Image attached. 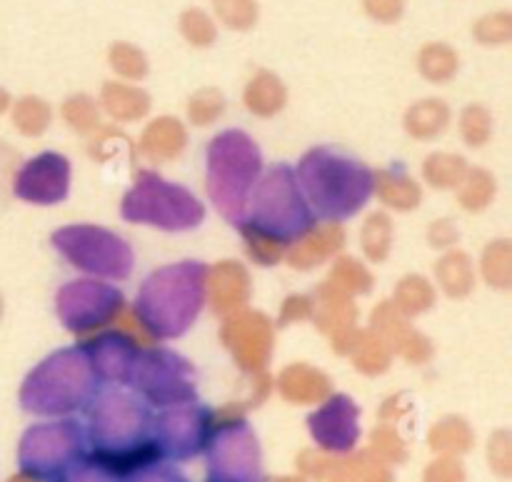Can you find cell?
<instances>
[{
  "label": "cell",
  "mask_w": 512,
  "mask_h": 482,
  "mask_svg": "<svg viewBox=\"0 0 512 482\" xmlns=\"http://www.w3.org/2000/svg\"><path fill=\"white\" fill-rule=\"evenodd\" d=\"M438 278L443 283L445 293L465 295L473 288V268H470V260L460 253L448 255L445 260H440Z\"/></svg>",
  "instance_id": "cell-28"
},
{
  "label": "cell",
  "mask_w": 512,
  "mask_h": 482,
  "mask_svg": "<svg viewBox=\"0 0 512 482\" xmlns=\"http://www.w3.org/2000/svg\"><path fill=\"white\" fill-rule=\"evenodd\" d=\"M365 10L380 23H393L403 15V0H365Z\"/></svg>",
  "instance_id": "cell-48"
},
{
  "label": "cell",
  "mask_w": 512,
  "mask_h": 482,
  "mask_svg": "<svg viewBox=\"0 0 512 482\" xmlns=\"http://www.w3.org/2000/svg\"><path fill=\"white\" fill-rule=\"evenodd\" d=\"M65 120H68L73 128L90 130L98 125V110H95L93 100L85 98V95H78V98L65 103Z\"/></svg>",
  "instance_id": "cell-40"
},
{
  "label": "cell",
  "mask_w": 512,
  "mask_h": 482,
  "mask_svg": "<svg viewBox=\"0 0 512 482\" xmlns=\"http://www.w3.org/2000/svg\"><path fill=\"white\" fill-rule=\"evenodd\" d=\"M373 453L378 455L380 463H400V460L405 458V448L403 443H400V438L393 433V430H385V428H380L378 433H375Z\"/></svg>",
  "instance_id": "cell-42"
},
{
  "label": "cell",
  "mask_w": 512,
  "mask_h": 482,
  "mask_svg": "<svg viewBox=\"0 0 512 482\" xmlns=\"http://www.w3.org/2000/svg\"><path fill=\"white\" fill-rule=\"evenodd\" d=\"M128 388H133L148 405L170 408L195 398L193 365L178 353L165 348L140 350L130 373Z\"/></svg>",
  "instance_id": "cell-9"
},
{
  "label": "cell",
  "mask_w": 512,
  "mask_h": 482,
  "mask_svg": "<svg viewBox=\"0 0 512 482\" xmlns=\"http://www.w3.org/2000/svg\"><path fill=\"white\" fill-rule=\"evenodd\" d=\"M210 482H260L255 435L240 418H228L208 438Z\"/></svg>",
  "instance_id": "cell-12"
},
{
  "label": "cell",
  "mask_w": 512,
  "mask_h": 482,
  "mask_svg": "<svg viewBox=\"0 0 512 482\" xmlns=\"http://www.w3.org/2000/svg\"><path fill=\"white\" fill-rule=\"evenodd\" d=\"M455 68H458V58L448 45H425L423 53H420V70L425 73V78L445 80L455 73Z\"/></svg>",
  "instance_id": "cell-30"
},
{
  "label": "cell",
  "mask_w": 512,
  "mask_h": 482,
  "mask_svg": "<svg viewBox=\"0 0 512 482\" xmlns=\"http://www.w3.org/2000/svg\"><path fill=\"white\" fill-rule=\"evenodd\" d=\"M473 445V430L460 418H445L430 430V448H435L443 455H455L470 450Z\"/></svg>",
  "instance_id": "cell-25"
},
{
  "label": "cell",
  "mask_w": 512,
  "mask_h": 482,
  "mask_svg": "<svg viewBox=\"0 0 512 482\" xmlns=\"http://www.w3.org/2000/svg\"><path fill=\"white\" fill-rule=\"evenodd\" d=\"M310 433L328 453L350 450L358 440V408L345 395H333L328 403L310 418Z\"/></svg>",
  "instance_id": "cell-17"
},
{
  "label": "cell",
  "mask_w": 512,
  "mask_h": 482,
  "mask_svg": "<svg viewBox=\"0 0 512 482\" xmlns=\"http://www.w3.org/2000/svg\"><path fill=\"white\" fill-rule=\"evenodd\" d=\"M65 482H115V475L113 470L95 460V463H83L70 470Z\"/></svg>",
  "instance_id": "cell-47"
},
{
  "label": "cell",
  "mask_w": 512,
  "mask_h": 482,
  "mask_svg": "<svg viewBox=\"0 0 512 482\" xmlns=\"http://www.w3.org/2000/svg\"><path fill=\"white\" fill-rule=\"evenodd\" d=\"M335 288L340 290H353V293H365L370 285V275L365 273L363 265L358 263V260H340L338 265H335Z\"/></svg>",
  "instance_id": "cell-38"
},
{
  "label": "cell",
  "mask_w": 512,
  "mask_h": 482,
  "mask_svg": "<svg viewBox=\"0 0 512 482\" xmlns=\"http://www.w3.org/2000/svg\"><path fill=\"white\" fill-rule=\"evenodd\" d=\"M445 123H448V108L440 100H425L408 113V130L418 138L443 133Z\"/></svg>",
  "instance_id": "cell-27"
},
{
  "label": "cell",
  "mask_w": 512,
  "mask_h": 482,
  "mask_svg": "<svg viewBox=\"0 0 512 482\" xmlns=\"http://www.w3.org/2000/svg\"><path fill=\"white\" fill-rule=\"evenodd\" d=\"M278 482H305V480H300V478H280Z\"/></svg>",
  "instance_id": "cell-51"
},
{
  "label": "cell",
  "mask_w": 512,
  "mask_h": 482,
  "mask_svg": "<svg viewBox=\"0 0 512 482\" xmlns=\"http://www.w3.org/2000/svg\"><path fill=\"white\" fill-rule=\"evenodd\" d=\"M235 225L243 233L253 260L273 265L283 258L285 248L308 235L318 220L300 190L295 170L278 163L260 173Z\"/></svg>",
  "instance_id": "cell-1"
},
{
  "label": "cell",
  "mask_w": 512,
  "mask_h": 482,
  "mask_svg": "<svg viewBox=\"0 0 512 482\" xmlns=\"http://www.w3.org/2000/svg\"><path fill=\"white\" fill-rule=\"evenodd\" d=\"M180 30H183V35L190 40V43L200 45V48H205V45H210L215 40L213 20L198 8L185 10L183 18H180Z\"/></svg>",
  "instance_id": "cell-34"
},
{
  "label": "cell",
  "mask_w": 512,
  "mask_h": 482,
  "mask_svg": "<svg viewBox=\"0 0 512 482\" xmlns=\"http://www.w3.org/2000/svg\"><path fill=\"white\" fill-rule=\"evenodd\" d=\"M223 340L238 363L250 373L265 368L270 348H273L270 323L260 313L230 315L223 325Z\"/></svg>",
  "instance_id": "cell-15"
},
{
  "label": "cell",
  "mask_w": 512,
  "mask_h": 482,
  "mask_svg": "<svg viewBox=\"0 0 512 482\" xmlns=\"http://www.w3.org/2000/svg\"><path fill=\"white\" fill-rule=\"evenodd\" d=\"M220 110H223V100H220V95L215 90H205L198 98L190 100V118L200 125L218 118Z\"/></svg>",
  "instance_id": "cell-45"
},
{
  "label": "cell",
  "mask_w": 512,
  "mask_h": 482,
  "mask_svg": "<svg viewBox=\"0 0 512 482\" xmlns=\"http://www.w3.org/2000/svg\"><path fill=\"white\" fill-rule=\"evenodd\" d=\"M15 482H48V480H40V478H33V475H20V478H15Z\"/></svg>",
  "instance_id": "cell-50"
},
{
  "label": "cell",
  "mask_w": 512,
  "mask_h": 482,
  "mask_svg": "<svg viewBox=\"0 0 512 482\" xmlns=\"http://www.w3.org/2000/svg\"><path fill=\"white\" fill-rule=\"evenodd\" d=\"M208 193L225 220L238 223L245 200L263 173V155L243 130H225L208 145Z\"/></svg>",
  "instance_id": "cell-6"
},
{
  "label": "cell",
  "mask_w": 512,
  "mask_h": 482,
  "mask_svg": "<svg viewBox=\"0 0 512 482\" xmlns=\"http://www.w3.org/2000/svg\"><path fill=\"white\" fill-rule=\"evenodd\" d=\"M460 185H463V188H460V200H463V205L468 210L485 208V203H488L495 193L493 178H490L488 173H483V170L465 173V178L460 180Z\"/></svg>",
  "instance_id": "cell-31"
},
{
  "label": "cell",
  "mask_w": 512,
  "mask_h": 482,
  "mask_svg": "<svg viewBox=\"0 0 512 482\" xmlns=\"http://www.w3.org/2000/svg\"><path fill=\"white\" fill-rule=\"evenodd\" d=\"M83 435L75 423L35 425L20 443V468L25 475L48 480L80 458Z\"/></svg>",
  "instance_id": "cell-11"
},
{
  "label": "cell",
  "mask_w": 512,
  "mask_h": 482,
  "mask_svg": "<svg viewBox=\"0 0 512 482\" xmlns=\"http://www.w3.org/2000/svg\"><path fill=\"white\" fill-rule=\"evenodd\" d=\"M340 245H343V233H340L338 225H323V228L315 225L308 235L295 240L293 250L288 253V260L295 268H315L330 253H335Z\"/></svg>",
  "instance_id": "cell-19"
},
{
  "label": "cell",
  "mask_w": 512,
  "mask_h": 482,
  "mask_svg": "<svg viewBox=\"0 0 512 482\" xmlns=\"http://www.w3.org/2000/svg\"><path fill=\"white\" fill-rule=\"evenodd\" d=\"M140 145H143V153L148 155L150 160L175 158L185 145V130L178 120L160 118L145 130Z\"/></svg>",
  "instance_id": "cell-21"
},
{
  "label": "cell",
  "mask_w": 512,
  "mask_h": 482,
  "mask_svg": "<svg viewBox=\"0 0 512 482\" xmlns=\"http://www.w3.org/2000/svg\"><path fill=\"white\" fill-rule=\"evenodd\" d=\"M298 465H300V473H305L308 478L323 480V478H328V475H333L335 465H338V463H335V460H328V455L313 453V450H308V453L300 455Z\"/></svg>",
  "instance_id": "cell-46"
},
{
  "label": "cell",
  "mask_w": 512,
  "mask_h": 482,
  "mask_svg": "<svg viewBox=\"0 0 512 482\" xmlns=\"http://www.w3.org/2000/svg\"><path fill=\"white\" fill-rule=\"evenodd\" d=\"M475 35H478L480 43H505L512 35V18L508 13L485 15L475 28Z\"/></svg>",
  "instance_id": "cell-39"
},
{
  "label": "cell",
  "mask_w": 512,
  "mask_h": 482,
  "mask_svg": "<svg viewBox=\"0 0 512 482\" xmlns=\"http://www.w3.org/2000/svg\"><path fill=\"white\" fill-rule=\"evenodd\" d=\"M213 5L228 28L248 30L258 20V5H255V0H213Z\"/></svg>",
  "instance_id": "cell-32"
},
{
  "label": "cell",
  "mask_w": 512,
  "mask_h": 482,
  "mask_svg": "<svg viewBox=\"0 0 512 482\" xmlns=\"http://www.w3.org/2000/svg\"><path fill=\"white\" fill-rule=\"evenodd\" d=\"M208 293L218 313H233L248 300V275L238 263H220L208 270Z\"/></svg>",
  "instance_id": "cell-18"
},
{
  "label": "cell",
  "mask_w": 512,
  "mask_h": 482,
  "mask_svg": "<svg viewBox=\"0 0 512 482\" xmlns=\"http://www.w3.org/2000/svg\"><path fill=\"white\" fill-rule=\"evenodd\" d=\"M423 482H465V468L455 455H440L428 465Z\"/></svg>",
  "instance_id": "cell-41"
},
{
  "label": "cell",
  "mask_w": 512,
  "mask_h": 482,
  "mask_svg": "<svg viewBox=\"0 0 512 482\" xmlns=\"http://www.w3.org/2000/svg\"><path fill=\"white\" fill-rule=\"evenodd\" d=\"M510 248L508 243H495L490 245L488 253H485V275L493 285L498 288H508L510 283Z\"/></svg>",
  "instance_id": "cell-37"
},
{
  "label": "cell",
  "mask_w": 512,
  "mask_h": 482,
  "mask_svg": "<svg viewBox=\"0 0 512 482\" xmlns=\"http://www.w3.org/2000/svg\"><path fill=\"white\" fill-rule=\"evenodd\" d=\"M280 393L285 400L300 405H310L323 400L330 393V383L320 370L305 368V365H293L280 375Z\"/></svg>",
  "instance_id": "cell-20"
},
{
  "label": "cell",
  "mask_w": 512,
  "mask_h": 482,
  "mask_svg": "<svg viewBox=\"0 0 512 482\" xmlns=\"http://www.w3.org/2000/svg\"><path fill=\"white\" fill-rule=\"evenodd\" d=\"M128 482H183V480H180L173 470L160 468V465L155 463H145L130 473Z\"/></svg>",
  "instance_id": "cell-49"
},
{
  "label": "cell",
  "mask_w": 512,
  "mask_h": 482,
  "mask_svg": "<svg viewBox=\"0 0 512 482\" xmlns=\"http://www.w3.org/2000/svg\"><path fill=\"white\" fill-rule=\"evenodd\" d=\"M110 63L125 78H143L145 70H148L145 55L128 43H118L110 48Z\"/></svg>",
  "instance_id": "cell-35"
},
{
  "label": "cell",
  "mask_w": 512,
  "mask_h": 482,
  "mask_svg": "<svg viewBox=\"0 0 512 482\" xmlns=\"http://www.w3.org/2000/svg\"><path fill=\"white\" fill-rule=\"evenodd\" d=\"M103 105L118 120H135L148 110V95L133 85L108 83L103 90Z\"/></svg>",
  "instance_id": "cell-23"
},
{
  "label": "cell",
  "mask_w": 512,
  "mask_h": 482,
  "mask_svg": "<svg viewBox=\"0 0 512 482\" xmlns=\"http://www.w3.org/2000/svg\"><path fill=\"white\" fill-rule=\"evenodd\" d=\"M465 173H468L465 160L458 155H433L425 160V178L435 188H455L465 178Z\"/></svg>",
  "instance_id": "cell-29"
},
{
  "label": "cell",
  "mask_w": 512,
  "mask_h": 482,
  "mask_svg": "<svg viewBox=\"0 0 512 482\" xmlns=\"http://www.w3.org/2000/svg\"><path fill=\"white\" fill-rule=\"evenodd\" d=\"M210 423H213L210 410L193 400L170 405L153 423L155 450L170 458H190L208 443Z\"/></svg>",
  "instance_id": "cell-13"
},
{
  "label": "cell",
  "mask_w": 512,
  "mask_h": 482,
  "mask_svg": "<svg viewBox=\"0 0 512 482\" xmlns=\"http://www.w3.org/2000/svg\"><path fill=\"white\" fill-rule=\"evenodd\" d=\"M125 308L118 288L100 280L83 278L65 283L58 293V315L70 333H93L113 323Z\"/></svg>",
  "instance_id": "cell-10"
},
{
  "label": "cell",
  "mask_w": 512,
  "mask_h": 482,
  "mask_svg": "<svg viewBox=\"0 0 512 482\" xmlns=\"http://www.w3.org/2000/svg\"><path fill=\"white\" fill-rule=\"evenodd\" d=\"M98 378L83 348H65L45 358L20 388V403L35 415H65L90 403Z\"/></svg>",
  "instance_id": "cell-5"
},
{
  "label": "cell",
  "mask_w": 512,
  "mask_h": 482,
  "mask_svg": "<svg viewBox=\"0 0 512 482\" xmlns=\"http://www.w3.org/2000/svg\"><path fill=\"white\" fill-rule=\"evenodd\" d=\"M333 482H390L385 463L370 458V455H358V458H350L345 463L335 465Z\"/></svg>",
  "instance_id": "cell-26"
},
{
  "label": "cell",
  "mask_w": 512,
  "mask_h": 482,
  "mask_svg": "<svg viewBox=\"0 0 512 482\" xmlns=\"http://www.w3.org/2000/svg\"><path fill=\"white\" fill-rule=\"evenodd\" d=\"M70 163L60 153H40L25 160L13 180V193L33 205H55L68 198Z\"/></svg>",
  "instance_id": "cell-14"
},
{
  "label": "cell",
  "mask_w": 512,
  "mask_h": 482,
  "mask_svg": "<svg viewBox=\"0 0 512 482\" xmlns=\"http://www.w3.org/2000/svg\"><path fill=\"white\" fill-rule=\"evenodd\" d=\"M433 303V290L423 278H405L398 288V308L403 313H423Z\"/></svg>",
  "instance_id": "cell-33"
},
{
  "label": "cell",
  "mask_w": 512,
  "mask_h": 482,
  "mask_svg": "<svg viewBox=\"0 0 512 482\" xmlns=\"http://www.w3.org/2000/svg\"><path fill=\"white\" fill-rule=\"evenodd\" d=\"M488 458H490V468H493L500 478H508L510 468H512V450H510V435L508 433H498L490 438Z\"/></svg>",
  "instance_id": "cell-43"
},
{
  "label": "cell",
  "mask_w": 512,
  "mask_h": 482,
  "mask_svg": "<svg viewBox=\"0 0 512 482\" xmlns=\"http://www.w3.org/2000/svg\"><path fill=\"white\" fill-rule=\"evenodd\" d=\"M463 135L468 143L480 145L490 135V118L483 108H468L463 115Z\"/></svg>",
  "instance_id": "cell-44"
},
{
  "label": "cell",
  "mask_w": 512,
  "mask_h": 482,
  "mask_svg": "<svg viewBox=\"0 0 512 482\" xmlns=\"http://www.w3.org/2000/svg\"><path fill=\"white\" fill-rule=\"evenodd\" d=\"M98 383L128 385L140 348L125 333H105L83 345Z\"/></svg>",
  "instance_id": "cell-16"
},
{
  "label": "cell",
  "mask_w": 512,
  "mask_h": 482,
  "mask_svg": "<svg viewBox=\"0 0 512 482\" xmlns=\"http://www.w3.org/2000/svg\"><path fill=\"white\" fill-rule=\"evenodd\" d=\"M90 443L98 450V463L110 468L120 460H145V445L153 438V415L148 403L125 385H108L90 398Z\"/></svg>",
  "instance_id": "cell-4"
},
{
  "label": "cell",
  "mask_w": 512,
  "mask_h": 482,
  "mask_svg": "<svg viewBox=\"0 0 512 482\" xmlns=\"http://www.w3.org/2000/svg\"><path fill=\"white\" fill-rule=\"evenodd\" d=\"M375 190L380 198L390 205V208L408 210L420 203V188L415 180L405 175V170H385V173H375Z\"/></svg>",
  "instance_id": "cell-22"
},
{
  "label": "cell",
  "mask_w": 512,
  "mask_h": 482,
  "mask_svg": "<svg viewBox=\"0 0 512 482\" xmlns=\"http://www.w3.org/2000/svg\"><path fill=\"white\" fill-rule=\"evenodd\" d=\"M390 223L385 215H373V218L365 223V230H363V243H365V250H368L370 258L380 260L385 258V253H388L390 248Z\"/></svg>",
  "instance_id": "cell-36"
},
{
  "label": "cell",
  "mask_w": 512,
  "mask_h": 482,
  "mask_svg": "<svg viewBox=\"0 0 512 482\" xmlns=\"http://www.w3.org/2000/svg\"><path fill=\"white\" fill-rule=\"evenodd\" d=\"M208 298V265L198 260L165 265L145 278L135 298V320L158 340L180 338L198 320Z\"/></svg>",
  "instance_id": "cell-2"
},
{
  "label": "cell",
  "mask_w": 512,
  "mask_h": 482,
  "mask_svg": "<svg viewBox=\"0 0 512 482\" xmlns=\"http://www.w3.org/2000/svg\"><path fill=\"white\" fill-rule=\"evenodd\" d=\"M53 245L73 268L90 278L125 280L133 270L135 255L120 235L98 225H68L53 233Z\"/></svg>",
  "instance_id": "cell-8"
},
{
  "label": "cell",
  "mask_w": 512,
  "mask_h": 482,
  "mask_svg": "<svg viewBox=\"0 0 512 482\" xmlns=\"http://www.w3.org/2000/svg\"><path fill=\"white\" fill-rule=\"evenodd\" d=\"M245 103L253 113L258 115H273L283 108L285 103V88L275 75L258 73L250 80L248 90H245Z\"/></svg>",
  "instance_id": "cell-24"
},
{
  "label": "cell",
  "mask_w": 512,
  "mask_h": 482,
  "mask_svg": "<svg viewBox=\"0 0 512 482\" xmlns=\"http://www.w3.org/2000/svg\"><path fill=\"white\" fill-rule=\"evenodd\" d=\"M120 215L128 223H145L180 233V230L198 228L205 218V208L190 190L168 183L153 170H143L138 173L133 188L125 193Z\"/></svg>",
  "instance_id": "cell-7"
},
{
  "label": "cell",
  "mask_w": 512,
  "mask_h": 482,
  "mask_svg": "<svg viewBox=\"0 0 512 482\" xmlns=\"http://www.w3.org/2000/svg\"><path fill=\"white\" fill-rule=\"evenodd\" d=\"M315 220L340 223L353 218L375 193V173L353 155L335 148H313L295 170Z\"/></svg>",
  "instance_id": "cell-3"
}]
</instances>
